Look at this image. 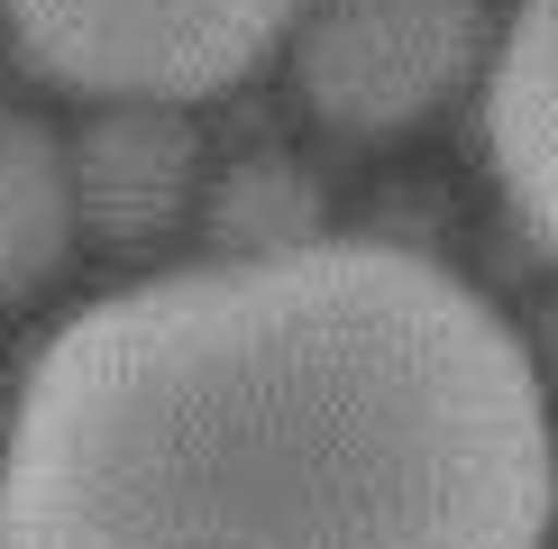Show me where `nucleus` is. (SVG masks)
Instances as JSON below:
<instances>
[{
  "instance_id": "nucleus-1",
  "label": "nucleus",
  "mask_w": 558,
  "mask_h": 549,
  "mask_svg": "<svg viewBox=\"0 0 558 549\" xmlns=\"http://www.w3.org/2000/svg\"><path fill=\"white\" fill-rule=\"evenodd\" d=\"M549 522L541 366L393 239L101 293L0 440V549H541Z\"/></svg>"
},
{
  "instance_id": "nucleus-4",
  "label": "nucleus",
  "mask_w": 558,
  "mask_h": 549,
  "mask_svg": "<svg viewBox=\"0 0 558 549\" xmlns=\"http://www.w3.org/2000/svg\"><path fill=\"white\" fill-rule=\"evenodd\" d=\"M64 183H74V229H92L101 247H156L193 211L202 137L174 101H101L64 147Z\"/></svg>"
},
{
  "instance_id": "nucleus-6",
  "label": "nucleus",
  "mask_w": 558,
  "mask_h": 549,
  "mask_svg": "<svg viewBox=\"0 0 558 549\" xmlns=\"http://www.w3.org/2000/svg\"><path fill=\"white\" fill-rule=\"evenodd\" d=\"M74 257V183L64 137L0 101V303H28Z\"/></svg>"
},
{
  "instance_id": "nucleus-5",
  "label": "nucleus",
  "mask_w": 558,
  "mask_h": 549,
  "mask_svg": "<svg viewBox=\"0 0 558 549\" xmlns=\"http://www.w3.org/2000/svg\"><path fill=\"white\" fill-rule=\"evenodd\" d=\"M485 147H495L513 220L558 257V0H522L504 46H495Z\"/></svg>"
},
{
  "instance_id": "nucleus-2",
  "label": "nucleus",
  "mask_w": 558,
  "mask_h": 549,
  "mask_svg": "<svg viewBox=\"0 0 558 549\" xmlns=\"http://www.w3.org/2000/svg\"><path fill=\"white\" fill-rule=\"evenodd\" d=\"M312 0H0L10 46L92 101H202L266 64Z\"/></svg>"
},
{
  "instance_id": "nucleus-7",
  "label": "nucleus",
  "mask_w": 558,
  "mask_h": 549,
  "mask_svg": "<svg viewBox=\"0 0 558 549\" xmlns=\"http://www.w3.org/2000/svg\"><path fill=\"white\" fill-rule=\"evenodd\" d=\"M202 229H211V247L220 257H284V247H312V239H330L320 229V183L293 166V156H239L220 183H211V202H202Z\"/></svg>"
},
{
  "instance_id": "nucleus-3",
  "label": "nucleus",
  "mask_w": 558,
  "mask_h": 549,
  "mask_svg": "<svg viewBox=\"0 0 558 549\" xmlns=\"http://www.w3.org/2000/svg\"><path fill=\"white\" fill-rule=\"evenodd\" d=\"M485 64V0H312L293 83L339 137H403Z\"/></svg>"
}]
</instances>
